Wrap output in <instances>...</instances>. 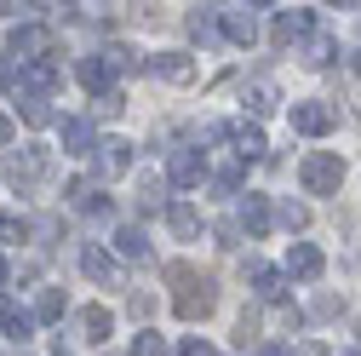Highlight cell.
<instances>
[{
	"label": "cell",
	"mask_w": 361,
	"mask_h": 356,
	"mask_svg": "<svg viewBox=\"0 0 361 356\" xmlns=\"http://www.w3.org/2000/svg\"><path fill=\"white\" fill-rule=\"evenodd\" d=\"M298 184H304L310 196H338V184H344V161L327 155V150L304 155V161H298Z\"/></svg>",
	"instance_id": "obj_1"
},
{
	"label": "cell",
	"mask_w": 361,
	"mask_h": 356,
	"mask_svg": "<svg viewBox=\"0 0 361 356\" xmlns=\"http://www.w3.org/2000/svg\"><path fill=\"white\" fill-rule=\"evenodd\" d=\"M6 47H12V58H18V64H40V58L52 52V29H47V23H18Z\"/></svg>",
	"instance_id": "obj_2"
},
{
	"label": "cell",
	"mask_w": 361,
	"mask_h": 356,
	"mask_svg": "<svg viewBox=\"0 0 361 356\" xmlns=\"http://www.w3.org/2000/svg\"><path fill=\"white\" fill-rule=\"evenodd\" d=\"M6 172H12V184H18V190H29L35 178L47 172V150H40V144H23V150L6 161Z\"/></svg>",
	"instance_id": "obj_3"
},
{
	"label": "cell",
	"mask_w": 361,
	"mask_h": 356,
	"mask_svg": "<svg viewBox=\"0 0 361 356\" xmlns=\"http://www.w3.org/2000/svg\"><path fill=\"white\" fill-rule=\"evenodd\" d=\"M218 29H224V40H235V47H252L258 40V18H252V6H230L218 18Z\"/></svg>",
	"instance_id": "obj_4"
},
{
	"label": "cell",
	"mask_w": 361,
	"mask_h": 356,
	"mask_svg": "<svg viewBox=\"0 0 361 356\" xmlns=\"http://www.w3.org/2000/svg\"><path fill=\"white\" fill-rule=\"evenodd\" d=\"M322 247H310V242H293L287 247V276H298V282H315V276H322Z\"/></svg>",
	"instance_id": "obj_5"
},
{
	"label": "cell",
	"mask_w": 361,
	"mask_h": 356,
	"mask_svg": "<svg viewBox=\"0 0 361 356\" xmlns=\"http://www.w3.org/2000/svg\"><path fill=\"white\" fill-rule=\"evenodd\" d=\"M247 282H252L258 299H269V304H281V299H287V276H281V271H269V264H258V259H247Z\"/></svg>",
	"instance_id": "obj_6"
},
{
	"label": "cell",
	"mask_w": 361,
	"mask_h": 356,
	"mask_svg": "<svg viewBox=\"0 0 361 356\" xmlns=\"http://www.w3.org/2000/svg\"><path fill=\"white\" fill-rule=\"evenodd\" d=\"M327 126H333V109H327V104H293V132H304V138H322Z\"/></svg>",
	"instance_id": "obj_7"
},
{
	"label": "cell",
	"mask_w": 361,
	"mask_h": 356,
	"mask_svg": "<svg viewBox=\"0 0 361 356\" xmlns=\"http://www.w3.org/2000/svg\"><path fill=\"white\" fill-rule=\"evenodd\" d=\"M212 276H201V282H190V293H178V316H184V322H195V316H207V310H212Z\"/></svg>",
	"instance_id": "obj_8"
},
{
	"label": "cell",
	"mask_w": 361,
	"mask_h": 356,
	"mask_svg": "<svg viewBox=\"0 0 361 356\" xmlns=\"http://www.w3.org/2000/svg\"><path fill=\"white\" fill-rule=\"evenodd\" d=\"M201 172H207V161H201L195 150H172V161H166V178H172V184H201Z\"/></svg>",
	"instance_id": "obj_9"
},
{
	"label": "cell",
	"mask_w": 361,
	"mask_h": 356,
	"mask_svg": "<svg viewBox=\"0 0 361 356\" xmlns=\"http://www.w3.org/2000/svg\"><path fill=\"white\" fill-rule=\"evenodd\" d=\"M80 264H86V276L104 282V287H115V282H121V264H115V253H104V247H86V253H80Z\"/></svg>",
	"instance_id": "obj_10"
},
{
	"label": "cell",
	"mask_w": 361,
	"mask_h": 356,
	"mask_svg": "<svg viewBox=\"0 0 361 356\" xmlns=\"http://www.w3.org/2000/svg\"><path fill=\"white\" fill-rule=\"evenodd\" d=\"M75 328H80V339H92V345H104V339H109V328H115V316H109L104 304H86L80 316H75Z\"/></svg>",
	"instance_id": "obj_11"
},
{
	"label": "cell",
	"mask_w": 361,
	"mask_h": 356,
	"mask_svg": "<svg viewBox=\"0 0 361 356\" xmlns=\"http://www.w3.org/2000/svg\"><path fill=\"white\" fill-rule=\"evenodd\" d=\"M86 150H98L92 121H86V115H69V121H63V155H86Z\"/></svg>",
	"instance_id": "obj_12"
},
{
	"label": "cell",
	"mask_w": 361,
	"mask_h": 356,
	"mask_svg": "<svg viewBox=\"0 0 361 356\" xmlns=\"http://www.w3.org/2000/svg\"><path fill=\"white\" fill-rule=\"evenodd\" d=\"M126 167H132V144H126V138L98 144V172H104V178H121Z\"/></svg>",
	"instance_id": "obj_13"
},
{
	"label": "cell",
	"mask_w": 361,
	"mask_h": 356,
	"mask_svg": "<svg viewBox=\"0 0 361 356\" xmlns=\"http://www.w3.org/2000/svg\"><path fill=\"white\" fill-rule=\"evenodd\" d=\"M166 225H172V236L195 242V236H201V213H195L190 201H166Z\"/></svg>",
	"instance_id": "obj_14"
},
{
	"label": "cell",
	"mask_w": 361,
	"mask_h": 356,
	"mask_svg": "<svg viewBox=\"0 0 361 356\" xmlns=\"http://www.w3.org/2000/svg\"><path fill=\"white\" fill-rule=\"evenodd\" d=\"M310 23H315V18H310V6H293V12H281V18H276V40H281V47H293V40H304V35H310Z\"/></svg>",
	"instance_id": "obj_15"
},
{
	"label": "cell",
	"mask_w": 361,
	"mask_h": 356,
	"mask_svg": "<svg viewBox=\"0 0 361 356\" xmlns=\"http://www.w3.org/2000/svg\"><path fill=\"white\" fill-rule=\"evenodd\" d=\"M80 86H86V93H98V98H109V64L104 58H80Z\"/></svg>",
	"instance_id": "obj_16"
},
{
	"label": "cell",
	"mask_w": 361,
	"mask_h": 356,
	"mask_svg": "<svg viewBox=\"0 0 361 356\" xmlns=\"http://www.w3.org/2000/svg\"><path fill=\"white\" fill-rule=\"evenodd\" d=\"M224 132H230V138H235V155H241V161H252V155H264V132H258V126H247V121H235V126H224Z\"/></svg>",
	"instance_id": "obj_17"
},
{
	"label": "cell",
	"mask_w": 361,
	"mask_h": 356,
	"mask_svg": "<svg viewBox=\"0 0 361 356\" xmlns=\"http://www.w3.org/2000/svg\"><path fill=\"white\" fill-rule=\"evenodd\" d=\"M241 230H247V236H264V230H269V201H264V196H247V201H241Z\"/></svg>",
	"instance_id": "obj_18"
},
{
	"label": "cell",
	"mask_w": 361,
	"mask_h": 356,
	"mask_svg": "<svg viewBox=\"0 0 361 356\" xmlns=\"http://www.w3.org/2000/svg\"><path fill=\"white\" fill-rule=\"evenodd\" d=\"M149 69H155L161 81H190V75H195V64H190L184 52H161V58H155Z\"/></svg>",
	"instance_id": "obj_19"
},
{
	"label": "cell",
	"mask_w": 361,
	"mask_h": 356,
	"mask_svg": "<svg viewBox=\"0 0 361 356\" xmlns=\"http://www.w3.org/2000/svg\"><path fill=\"white\" fill-rule=\"evenodd\" d=\"M58 316H63V293H58V287H40L35 316H29V322H58Z\"/></svg>",
	"instance_id": "obj_20"
},
{
	"label": "cell",
	"mask_w": 361,
	"mask_h": 356,
	"mask_svg": "<svg viewBox=\"0 0 361 356\" xmlns=\"http://www.w3.org/2000/svg\"><path fill=\"white\" fill-rule=\"evenodd\" d=\"M0 328H6V339H18V345H23L35 322H29V310H18V304H6V310H0Z\"/></svg>",
	"instance_id": "obj_21"
},
{
	"label": "cell",
	"mask_w": 361,
	"mask_h": 356,
	"mask_svg": "<svg viewBox=\"0 0 361 356\" xmlns=\"http://www.w3.org/2000/svg\"><path fill=\"white\" fill-rule=\"evenodd\" d=\"M52 81H58V64H47V58H40V64H29V69H23V86H29V93H47Z\"/></svg>",
	"instance_id": "obj_22"
},
{
	"label": "cell",
	"mask_w": 361,
	"mask_h": 356,
	"mask_svg": "<svg viewBox=\"0 0 361 356\" xmlns=\"http://www.w3.org/2000/svg\"><path fill=\"white\" fill-rule=\"evenodd\" d=\"M276 104H281V93H276V86H269V81H258L252 93H247V109H252V115H269Z\"/></svg>",
	"instance_id": "obj_23"
},
{
	"label": "cell",
	"mask_w": 361,
	"mask_h": 356,
	"mask_svg": "<svg viewBox=\"0 0 361 356\" xmlns=\"http://www.w3.org/2000/svg\"><path fill=\"white\" fill-rule=\"evenodd\" d=\"M115 242H121V253H126V259H144V253H149V236H144L138 225H126Z\"/></svg>",
	"instance_id": "obj_24"
},
{
	"label": "cell",
	"mask_w": 361,
	"mask_h": 356,
	"mask_svg": "<svg viewBox=\"0 0 361 356\" xmlns=\"http://www.w3.org/2000/svg\"><path fill=\"white\" fill-rule=\"evenodd\" d=\"M104 64H109V75H115V69L126 75V69H138V52H132V47H126V40H115V47L104 52Z\"/></svg>",
	"instance_id": "obj_25"
},
{
	"label": "cell",
	"mask_w": 361,
	"mask_h": 356,
	"mask_svg": "<svg viewBox=\"0 0 361 356\" xmlns=\"http://www.w3.org/2000/svg\"><path fill=\"white\" fill-rule=\"evenodd\" d=\"M190 35H195V40H212V35H218V18H212V6H195V12H190Z\"/></svg>",
	"instance_id": "obj_26"
},
{
	"label": "cell",
	"mask_w": 361,
	"mask_h": 356,
	"mask_svg": "<svg viewBox=\"0 0 361 356\" xmlns=\"http://www.w3.org/2000/svg\"><path fill=\"white\" fill-rule=\"evenodd\" d=\"M281 225H287V230H304V225H310V207H304V201H281Z\"/></svg>",
	"instance_id": "obj_27"
},
{
	"label": "cell",
	"mask_w": 361,
	"mask_h": 356,
	"mask_svg": "<svg viewBox=\"0 0 361 356\" xmlns=\"http://www.w3.org/2000/svg\"><path fill=\"white\" fill-rule=\"evenodd\" d=\"M23 236H29L23 218H18V213H0V242H23Z\"/></svg>",
	"instance_id": "obj_28"
},
{
	"label": "cell",
	"mask_w": 361,
	"mask_h": 356,
	"mask_svg": "<svg viewBox=\"0 0 361 356\" xmlns=\"http://www.w3.org/2000/svg\"><path fill=\"white\" fill-rule=\"evenodd\" d=\"M144 207H166V178H144Z\"/></svg>",
	"instance_id": "obj_29"
},
{
	"label": "cell",
	"mask_w": 361,
	"mask_h": 356,
	"mask_svg": "<svg viewBox=\"0 0 361 356\" xmlns=\"http://www.w3.org/2000/svg\"><path fill=\"white\" fill-rule=\"evenodd\" d=\"M132 356H166V339H161V333H138V345H132Z\"/></svg>",
	"instance_id": "obj_30"
},
{
	"label": "cell",
	"mask_w": 361,
	"mask_h": 356,
	"mask_svg": "<svg viewBox=\"0 0 361 356\" xmlns=\"http://www.w3.org/2000/svg\"><path fill=\"white\" fill-rule=\"evenodd\" d=\"M23 121H29V126H47V121H52L47 98H29V104H23Z\"/></svg>",
	"instance_id": "obj_31"
},
{
	"label": "cell",
	"mask_w": 361,
	"mask_h": 356,
	"mask_svg": "<svg viewBox=\"0 0 361 356\" xmlns=\"http://www.w3.org/2000/svg\"><path fill=\"white\" fill-rule=\"evenodd\" d=\"M333 52H338L333 40H315V47H310V58H304V64H315V69H322V64H333Z\"/></svg>",
	"instance_id": "obj_32"
},
{
	"label": "cell",
	"mask_w": 361,
	"mask_h": 356,
	"mask_svg": "<svg viewBox=\"0 0 361 356\" xmlns=\"http://www.w3.org/2000/svg\"><path fill=\"white\" fill-rule=\"evenodd\" d=\"M178 356H212V345H207V339H190L184 350H178Z\"/></svg>",
	"instance_id": "obj_33"
},
{
	"label": "cell",
	"mask_w": 361,
	"mask_h": 356,
	"mask_svg": "<svg viewBox=\"0 0 361 356\" xmlns=\"http://www.w3.org/2000/svg\"><path fill=\"white\" fill-rule=\"evenodd\" d=\"M12 81H18V69H12L6 58H0V93H6V86H12Z\"/></svg>",
	"instance_id": "obj_34"
},
{
	"label": "cell",
	"mask_w": 361,
	"mask_h": 356,
	"mask_svg": "<svg viewBox=\"0 0 361 356\" xmlns=\"http://www.w3.org/2000/svg\"><path fill=\"white\" fill-rule=\"evenodd\" d=\"M298 356H327V345H304V350H298Z\"/></svg>",
	"instance_id": "obj_35"
},
{
	"label": "cell",
	"mask_w": 361,
	"mask_h": 356,
	"mask_svg": "<svg viewBox=\"0 0 361 356\" xmlns=\"http://www.w3.org/2000/svg\"><path fill=\"white\" fill-rule=\"evenodd\" d=\"M6 138H12V121H6V115H0V144H6Z\"/></svg>",
	"instance_id": "obj_36"
},
{
	"label": "cell",
	"mask_w": 361,
	"mask_h": 356,
	"mask_svg": "<svg viewBox=\"0 0 361 356\" xmlns=\"http://www.w3.org/2000/svg\"><path fill=\"white\" fill-rule=\"evenodd\" d=\"M264 356H287V350H281V345H269V350H264Z\"/></svg>",
	"instance_id": "obj_37"
},
{
	"label": "cell",
	"mask_w": 361,
	"mask_h": 356,
	"mask_svg": "<svg viewBox=\"0 0 361 356\" xmlns=\"http://www.w3.org/2000/svg\"><path fill=\"white\" fill-rule=\"evenodd\" d=\"M0 282H6V259H0Z\"/></svg>",
	"instance_id": "obj_38"
},
{
	"label": "cell",
	"mask_w": 361,
	"mask_h": 356,
	"mask_svg": "<svg viewBox=\"0 0 361 356\" xmlns=\"http://www.w3.org/2000/svg\"><path fill=\"white\" fill-rule=\"evenodd\" d=\"M52 356H69V350H52Z\"/></svg>",
	"instance_id": "obj_39"
},
{
	"label": "cell",
	"mask_w": 361,
	"mask_h": 356,
	"mask_svg": "<svg viewBox=\"0 0 361 356\" xmlns=\"http://www.w3.org/2000/svg\"><path fill=\"white\" fill-rule=\"evenodd\" d=\"M350 356H361V350H350Z\"/></svg>",
	"instance_id": "obj_40"
}]
</instances>
